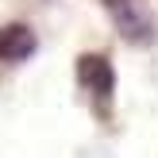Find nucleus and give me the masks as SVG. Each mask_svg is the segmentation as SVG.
I'll return each mask as SVG.
<instances>
[{"mask_svg": "<svg viewBox=\"0 0 158 158\" xmlns=\"http://www.w3.org/2000/svg\"><path fill=\"white\" fill-rule=\"evenodd\" d=\"M104 8L112 12V23L127 43L147 46L154 39V15L147 12L143 0H104Z\"/></svg>", "mask_w": 158, "mask_h": 158, "instance_id": "f257e3e1", "label": "nucleus"}, {"mask_svg": "<svg viewBox=\"0 0 158 158\" xmlns=\"http://www.w3.org/2000/svg\"><path fill=\"white\" fill-rule=\"evenodd\" d=\"M77 73H81V85L97 97V104H104V100L112 97V66H108V58L85 54V58L77 62Z\"/></svg>", "mask_w": 158, "mask_h": 158, "instance_id": "f03ea898", "label": "nucleus"}, {"mask_svg": "<svg viewBox=\"0 0 158 158\" xmlns=\"http://www.w3.org/2000/svg\"><path fill=\"white\" fill-rule=\"evenodd\" d=\"M35 54V31L27 23H4L0 27V62H23Z\"/></svg>", "mask_w": 158, "mask_h": 158, "instance_id": "7ed1b4c3", "label": "nucleus"}]
</instances>
